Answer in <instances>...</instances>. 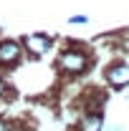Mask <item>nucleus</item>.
Returning a JSON list of instances; mask_svg holds the SVG:
<instances>
[{
	"mask_svg": "<svg viewBox=\"0 0 129 131\" xmlns=\"http://www.w3.org/2000/svg\"><path fill=\"white\" fill-rule=\"evenodd\" d=\"M86 66H89V58L79 50H66L58 56V68L63 73H84Z\"/></svg>",
	"mask_w": 129,
	"mask_h": 131,
	"instance_id": "f257e3e1",
	"label": "nucleus"
},
{
	"mask_svg": "<svg viewBox=\"0 0 129 131\" xmlns=\"http://www.w3.org/2000/svg\"><path fill=\"white\" fill-rule=\"evenodd\" d=\"M106 81L112 86H129V66L124 63H114L106 71Z\"/></svg>",
	"mask_w": 129,
	"mask_h": 131,
	"instance_id": "f03ea898",
	"label": "nucleus"
},
{
	"mask_svg": "<svg viewBox=\"0 0 129 131\" xmlns=\"http://www.w3.org/2000/svg\"><path fill=\"white\" fill-rule=\"evenodd\" d=\"M18 58H20V46H18V43H13V40L0 43V63L3 66L18 63Z\"/></svg>",
	"mask_w": 129,
	"mask_h": 131,
	"instance_id": "7ed1b4c3",
	"label": "nucleus"
},
{
	"mask_svg": "<svg viewBox=\"0 0 129 131\" xmlns=\"http://www.w3.org/2000/svg\"><path fill=\"white\" fill-rule=\"evenodd\" d=\"M25 48L31 50L33 56H43V53L51 48V40L46 35H28V38H25Z\"/></svg>",
	"mask_w": 129,
	"mask_h": 131,
	"instance_id": "20e7f679",
	"label": "nucleus"
},
{
	"mask_svg": "<svg viewBox=\"0 0 129 131\" xmlns=\"http://www.w3.org/2000/svg\"><path fill=\"white\" fill-rule=\"evenodd\" d=\"M101 116L99 114H91V116H86L84 121H81V131H101Z\"/></svg>",
	"mask_w": 129,
	"mask_h": 131,
	"instance_id": "39448f33",
	"label": "nucleus"
},
{
	"mask_svg": "<svg viewBox=\"0 0 129 131\" xmlns=\"http://www.w3.org/2000/svg\"><path fill=\"white\" fill-rule=\"evenodd\" d=\"M86 20H89L86 15H73V18H71V23H76V25H84Z\"/></svg>",
	"mask_w": 129,
	"mask_h": 131,
	"instance_id": "423d86ee",
	"label": "nucleus"
},
{
	"mask_svg": "<svg viewBox=\"0 0 129 131\" xmlns=\"http://www.w3.org/2000/svg\"><path fill=\"white\" fill-rule=\"evenodd\" d=\"M0 131H10V126H8V121H3V118H0Z\"/></svg>",
	"mask_w": 129,
	"mask_h": 131,
	"instance_id": "0eeeda50",
	"label": "nucleus"
},
{
	"mask_svg": "<svg viewBox=\"0 0 129 131\" xmlns=\"http://www.w3.org/2000/svg\"><path fill=\"white\" fill-rule=\"evenodd\" d=\"M3 91H5V83H3V78H0V93H3Z\"/></svg>",
	"mask_w": 129,
	"mask_h": 131,
	"instance_id": "6e6552de",
	"label": "nucleus"
}]
</instances>
